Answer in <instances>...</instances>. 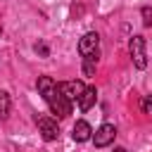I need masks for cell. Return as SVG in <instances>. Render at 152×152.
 Returning <instances> with one entry per match:
<instances>
[{
    "instance_id": "obj_1",
    "label": "cell",
    "mask_w": 152,
    "mask_h": 152,
    "mask_svg": "<svg viewBox=\"0 0 152 152\" xmlns=\"http://www.w3.org/2000/svg\"><path fill=\"white\" fill-rule=\"evenodd\" d=\"M36 86H38V93L43 95V100L48 102L52 114H57L59 119H66L71 114V100L59 90V83H55L50 76H40Z\"/></svg>"
},
{
    "instance_id": "obj_2",
    "label": "cell",
    "mask_w": 152,
    "mask_h": 152,
    "mask_svg": "<svg viewBox=\"0 0 152 152\" xmlns=\"http://www.w3.org/2000/svg\"><path fill=\"white\" fill-rule=\"evenodd\" d=\"M36 124H38L40 135H43V140H45V142H52V140H57V138H59L57 119H52V116H48V114H40V116H36Z\"/></svg>"
},
{
    "instance_id": "obj_3",
    "label": "cell",
    "mask_w": 152,
    "mask_h": 152,
    "mask_svg": "<svg viewBox=\"0 0 152 152\" xmlns=\"http://www.w3.org/2000/svg\"><path fill=\"white\" fill-rule=\"evenodd\" d=\"M128 50H131V57H133V64L138 69H145L147 66V55H145V38L142 36H133L131 43H128Z\"/></svg>"
},
{
    "instance_id": "obj_4",
    "label": "cell",
    "mask_w": 152,
    "mask_h": 152,
    "mask_svg": "<svg viewBox=\"0 0 152 152\" xmlns=\"http://www.w3.org/2000/svg\"><path fill=\"white\" fill-rule=\"evenodd\" d=\"M114 138H116V128H114V124H102L95 133H93V145L95 147H107V145H112L114 142Z\"/></svg>"
},
{
    "instance_id": "obj_5",
    "label": "cell",
    "mask_w": 152,
    "mask_h": 152,
    "mask_svg": "<svg viewBox=\"0 0 152 152\" xmlns=\"http://www.w3.org/2000/svg\"><path fill=\"white\" fill-rule=\"evenodd\" d=\"M100 48V36L95 31H88L81 40H78V55L81 57H88V55H95Z\"/></svg>"
},
{
    "instance_id": "obj_6",
    "label": "cell",
    "mask_w": 152,
    "mask_h": 152,
    "mask_svg": "<svg viewBox=\"0 0 152 152\" xmlns=\"http://www.w3.org/2000/svg\"><path fill=\"white\" fill-rule=\"evenodd\" d=\"M59 90H62L71 102H74V100L78 102V97H81V93L86 90V86H83V81H62V83H59Z\"/></svg>"
},
{
    "instance_id": "obj_7",
    "label": "cell",
    "mask_w": 152,
    "mask_h": 152,
    "mask_svg": "<svg viewBox=\"0 0 152 152\" xmlns=\"http://www.w3.org/2000/svg\"><path fill=\"white\" fill-rule=\"evenodd\" d=\"M95 102H97V88H95V86H86V90H83L81 97H78V109H81V112H88Z\"/></svg>"
},
{
    "instance_id": "obj_8",
    "label": "cell",
    "mask_w": 152,
    "mask_h": 152,
    "mask_svg": "<svg viewBox=\"0 0 152 152\" xmlns=\"http://www.w3.org/2000/svg\"><path fill=\"white\" fill-rule=\"evenodd\" d=\"M71 135H74V140L76 142H86V140H90L93 138V128H90V124L88 121H76L74 124V131H71Z\"/></svg>"
},
{
    "instance_id": "obj_9",
    "label": "cell",
    "mask_w": 152,
    "mask_h": 152,
    "mask_svg": "<svg viewBox=\"0 0 152 152\" xmlns=\"http://www.w3.org/2000/svg\"><path fill=\"white\" fill-rule=\"evenodd\" d=\"M95 69H97V52L83 57V74L86 76H95Z\"/></svg>"
},
{
    "instance_id": "obj_10",
    "label": "cell",
    "mask_w": 152,
    "mask_h": 152,
    "mask_svg": "<svg viewBox=\"0 0 152 152\" xmlns=\"http://www.w3.org/2000/svg\"><path fill=\"white\" fill-rule=\"evenodd\" d=\"M10 107H12L10 93L7 90H0V119H7L10 116Z\"/></svg>"
},
{
    "instance_id": "obj_11",
    "label": "cell",
    "mask_w": 152,
    "mask_h": 152,
    "mask_svg": "<svg viewBox=\"0 0 152 152\" xmlns=\"http://www.w3.org/2000/svg\"><path fill=\"white\" fill-rule=\"evenodd\" d=\"M33 50H36L40 57H50V48H48V43H43V40H40V43H36V45H33Z\"/></svg>"
},
{
    "instance_id": "obj_12",
    "label": "cell",
    "mask_w": 152,
    "mask_h": 152,
    "mask_svg": "<svg viewBox=\"0 0 152 152\" xmlns=\"http://www.w3.org/2000/svg\"><path fill=\"white\" fill-rule=\"evenodd\" d=\"M140 107H142V112H145V114H152V95H145V97H142V102H140Z\"/></svg>"
},
{
    "instance_id": "obj_13",
    "label": "cell",
    "mask_w": 152,
    "mask_h": 152,
    "mask_svg": "<svg viewBox=\"0 0 152 152\" xmlns=\"http://www.w3.org/2000/svg\"><path fill=\"white\" fill-rule=\"evenodd\" d=\"M142 24L145 26H152V10L150 7H142Z\"/></svg>"
},
{
    "instance_id": "obj_14",
    "label": "cell",
    "mask_w": 152,
    "mask_h": 152,
    "mask_svg": "<svg viewBox=\"0 0 152 152\" xmlns=\"http://www.w3.org/2000/svg\"><path fill=\"white\" fill-rule=\"evenodd\" d=\"M114 152H126V147H114Z\"/></svg>"
},
{
    "instance_id": "obj_15",
    "label": "cell",
    "mask_w": 152,
    "mask_h": 152,
    "mask_svg": "<svg viewBox=\"0 0 152 152\" xmlns=\"http://www.w3.org/2000/svg\"><path fill=\"white\" fill-rule=\"evenodd\" d=\"M0 36H2V26H0Z\"/></svg>"
}]
</instances>
